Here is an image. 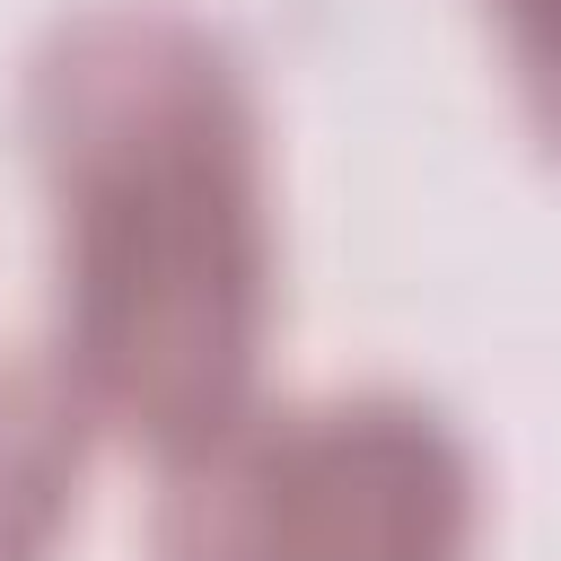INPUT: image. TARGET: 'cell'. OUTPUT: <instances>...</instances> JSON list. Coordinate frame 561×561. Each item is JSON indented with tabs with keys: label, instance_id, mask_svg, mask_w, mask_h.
Returning a JSON list of instances; mask_svg holds the SVG:
<instances>
[{
	"label": "cell",
	"instance_id": "1",
	"mask_svg": "<svg viewBox=\"0 0 561 561\" xmlns=\"http://www.w3.org/2000/svg\"><path fill=\"white\" fill-rule=\"evenodd\" d=\"M61 219V377L88 421L184 456L245 412L272 316L254 105L228 44L167 0L61 18L26 70Z\"/></svg>",
	"mask_w": 561,
	"mask_h": 561
},
{
	"label": "cell",
	"instance_id": "5",
	"mask_svg": "<svg viewBox=\"0 0 561 561\" xmlns=\"http://www.w3.org/2000/svg\"><path fill=\"white\" fill-rule=\"evenodd\" d=\"M500 18H508V35L526 44V35H543V26H561V0H500Z\"/></svg>",
	"mask_w": 561,
	"mask_h": 561
},
{
	"label": "cell",
	"instance_id": "3",
	"mask_svg": "<svg viewBox=\"0 0 561 561\" xmlns=\"http://www.w3.org/2000/svg\"><path fill=\"white\" fill-rule=\"evenodd\" d=\"M88 403L61 368L0 359V561H44L79 482Z\"/></svg>",
	"mask_w": 561,
	"mask_h": 561
},
{
	"label": "cell",
	"instance_id": "2",
	"mask_svg": "<svg viewBox=\"0 0 561 561\" xmlns=\"http://www.w3.org/2000/svg\"><path fill=\"white\" fill-rule=\"evenodd\" d=\"M473 456L412 394L237 412L167 456L158 561H465Z\"/></svg>",
	"mask_w": 561,
	"mask_h": 561
},
{
	"label": "cell",
	"instance_id": "4",
	"mask_svg": "<svg viewBox=\"0 0 561 561\" xmlns=\"http://www.w3.org/2000/svg\"><path fill=\"white\" fill-rule=\"evenodd\" d=\"M517 61H526V105H535V123H543V140L561 149V26H543V35H526V44H517Z\"/></svg>",
	"mask_w": 561,
	"mask_h": 561
}]
</instances>
